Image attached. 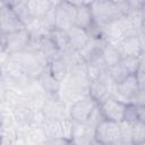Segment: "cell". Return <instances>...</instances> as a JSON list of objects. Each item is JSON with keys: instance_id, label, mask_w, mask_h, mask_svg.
<instances>
[{"instance_id": "1", "label": "cell", "mask_w": 145, "mask_h": 145, "mask_svg": "<svg viewBox=\"0 0 145 145\" xmlns=\"http://www.w3.org/2000/svg\"><path fill=\"white\" fill-rule=\"evenodd\" d=\"M91 9L95 23L102 28L112 20L121 16H127L123 15L119 6L112 2L111 0H94L91 5Z\"/></svg>"}, {"instance_id": "2", "label": "cell", "mask_w": 145, "mask_h": 145, "mask_svg": "<svg viewBox=\"0 0 145 145\" xmlns=\"http://www.w3.org/2000/svg\"><path fill=\"white\" fill-rule=\"evenodd\" d=\"M143 31H137L135 28H129L123 36L116 43L121 58L128 56L139 57L144 53L143 45Z\"/></svg>"}, {"instance_id": "3", "label": "cell", "mask_w": 145, "mask_h": 145, "mask_svg": "<svg viewBox=\"0 0 145 145\" xmlns=\"http://www.w3.org/2000/svg\"><path fill=\"white\" fill-rule=\"evenodd\" d=\"M94 143L102 145H121L120 125L111 120H102L94 129Z\"/></svg>"}, {"instance_id": "4", "label": "cell", "mask_w": 145, "mask_h": 145, "mask_svg": "<svg viewBox=\"0 0 145 145\" xmlns=\"http://www.w3.org/2000/svg\"><path fill=\"white\" fill-rule=\"evenodd\" d=\"M31 42H32V34L26 27H24L22 29L5 35L3 51L7 56L19 53L26 50L29 46Z\"/></svg>"}, {"instance_id": "5", "label": "cell", "mask_w": 145, "mask_h": 145, "mask_svg": "<svg viewBox=\"0 0 145 145\" xmlns=\"http://www.w3.org/2000/svg\"><path fill=\"white\" fill-rule=\"evenodd\" d=\"M77 7L63 0L54 8V28L68 31L75 25Z\"/></svg>"}, {"instance_id": "6", "label": "cell", "mask_w": 145, "mask_h": 145, "mask_svg": "<svg viewBox=\"0 0 145 145\" xmlns=\"http://www.w3.org/2000/svg\"><path fill=\"white\" fill-rule=\"evenodd\" d=\"M96 104L97 102L89 94H85L70 105L69 118L76 122H86Z\"/></svg>"}, {"instance_id": "7", "label": "cell", "mask_w": 145, "mask_h": 145, "mask_svg": "<svg viewBox=\"0 0 145 145\" xmlns=\"http://www.w3.org/2000/svg\"><path fill=\"white\" fill-rule=\"evenodd\" d=\"M126 104H127V102L122 101L121 99H119L117 96H110L106 100H104L103 102L99 103L104 119L116 121V122L122 121Z\"/></svg>"}, {"instance_id": "8", "label": "cell", "mask_w": 145, "mask_h": 145, "mask_svg": "<svg viewBox=\"0 0 145 145\" xmlns=\"http://www.w3.org/2000/svg\"><path fill=\"white\" fill-rule=\"evenodd\" d=\"M26 27L18 18L16 12L10 6L2 5L0 7V33L6 35L11 32Z\"/></svg>"}, {"instance_id": "9", "label": "cell", "mask_w": 145, "mask_h": 145, "mask_svg": "<svg viewBox=\"0 0 145 145\" xmlns=\"http://www.w3.org/2000/svg\"><path fill=\"white\" fill-rule=\"evenodd\" d=\"M142 88L138 84V80L135 76V74H129L126 78H123L121 82L116 84V96L119 99L128 100V102L133 99V96L138 92V89Z\"/></svg>"}, {"instance_id": "10", "label": "cell", "mask_w": 145, "mask_h": 145, "mask_svg": "<svg viewBox=\"0 0 145 145\" xmlns=\"http://www.w3.org/2000/svg\"><path fill=\"white\" fill-rule=\"evenodd\" d=\"M71 143L76 144H91L94 143V128L85 122L72 121Z\"/></svg>"}, {"instance_id": "11", "label": "cell", "mask_w": 145, "mask_h": 145, "mask_svg": "<svg viewBox=\"0 0 145 145\" xmlns=\"http://www.w3.org/2000/svg\"><path fill=\"white\" fill-rule=\"evenodd\" d=\"M66 32H67V35H68V39H69L70 46L76 52H79L88 43V41L91 39L88 33L85 29H83V28H80L76 25H74L71 28H69Z\"/></svg>"}, {"instance_id": "12", "label": "cell", "mask_w": 145, "mask_h": 145, "mask_svg": "<svg viewBox=\"0 0 145 145\" xmlns=\"http://www.w3.org/2000/svg\"><path fill=\"white\" fill-rule=\"evenodd\" d=\"M94 24H95V20H94V17H93L91 6H88V5L78 6L77 7V12H76L75 25L87 32Z\"/></svg>"}, {"instance_id": "13", "label": "cell", "mask_w": 145, "mask_h": 145, "mask_svg": "<svg viewBox=\"0 0 145 145\" xmlns=\"http://www.w3.org/2000/svg\"><path fill=\"white\" fill-rule=\"evenodd\" d=\"M123 121L129 125H135L139 121H145V109L144 105H137L131 102H127L125 112H123Z\"/></svg>"}, {"instance_id": "14", "label": "cell", "mask_w": 145, "mask_h": 145, "mask_svg": "<svg viewBox=\"0 0 145 145\" xmlns=\"http://www.w3.org/2000/svg\"><path fill=\"white\" fill-rule=\"evenodd\" d=\"M48 68L51 72V75L59 83L63 82V79L67 77L68 71H69L68 65H67V62H66V60L62 56H59V57L50 60L49 63H48Z\"/></svg>"}, {"instance_id": "15", "label": "cell", "mask_w": 145, "mask_h": 145, "mask_svg": "<svg viewBox=\"0 0 145 145\" xmlns=\"http://www.w3.org/2000/svg\"><path fill=\"white\" fill-rule=\"evenodd\" d=\"M49 35H50L52 42L54 43V45L57 46V49L59 50L60 54H65V53H68L70 51H74L70 46L69 39H68L66 31L53 28L49 32Z\"/></svg>"}, {"instance_id": "16", "label": "cell", "mask_w": 145, "mask_h": 145, "mask_svg": "<svg viewBox=\"0 0 145 145\" xmlns=\"http://www.w3.org/2000/svg\"><path fill=\"white\" fill-rule=\"evenodd\" d=\"M102 60L106 68L116 65L117 62H119L121 60V54H120L119 50L117 49L116 44L106 41V43L104 44L103 50H102Z\"/></svg>"}, {"instance_id": "17", "label": "cell", "mask_w": 145, "mask_h": 145, "mask_svg": "<svg viewBox=\"0 0 145 145\" xmlns=\"http://www.w3.org/2000/svg\"><path fill=\"white\" fill-rule=\"evenodd\" d=\"M51 8L49 0H29L28 2V9L34 19H41Z\"/></svg>"}, {"instance_id": "18", "label": "cell", "mask_w": 145, "mask_h": 145, "mask_svg": "<svg viewBox=\"0 0 145 145\" xmlns=\"http://www.w3.org/2000/svg\"><path fill=\"white\" fill-rule=\"evenodd\" d=\"M106 72H108L109 77L112 79V82L114 84H118L119 82H121L123 78H126L129 75V72L127 71V69L122 65L121 60L119 62H117L116 65L108 67L106 68Z\"/></svg>"}, {"instance_id": "19", "label": "cell", "mask_w": 145, "mask_h": 145, "mask_svg": "<svg viewBox=\"0 0 145 145\" xmlns=\"http://www.w3.org/2000/svg\"><path fill=\"white\" fill-rule=\"evenodd\" d=\"M145 143V121H139L131 126V145H143Z\"/></svg>"}, {"instance_id": "20", "label": "cell", "mask_w": 145, "mask_h": 145, "mask_svg": "<svg viewBox=\"0 0 145 145\" xmlns=\"http://www.w3.org/2000/svg\"><path fill=\"white\" fill-rule=\"evenodd\" d=\"M121 62H122V65L125 66V68L127 69V71L129 74H135L137 71V69L139 68V66L144 62L143 61V54L139 56V57H135V56L122 57Z\"/></svg>"}, {"instance_id": "21", "label": "cell", "mask_w": 145, "mask_h": 145, "mask_svg": "<svg viewBox=\"0 0 145 145\" xmlns=\"http://www.w3.org/2000/svg\"><path fill=\"white\" fill-rule=\"evenodd\" d=\"M120 135H121V145H131V125L126 121H120Z\"/></svg>"}, {"instance_id": "22", "label": "cell", "mask_w": 145, "mask_h": 145, "mask_svg": "<svg viewBox=\"0 0 145 145\" xmlns=\"http://www.w3.org/2000/svg\"><path fill=\"white\" fill-rule=\"evenodd\" d=\"M144 2H145V0H126V3L128 5V7L131 11L143 10L144 9Z\"/></svg>"}, {"instance_id": "23", "label": "cell", "mask_w": 145, "mask_h": 145, "mask_svg": "<svg viewBox=\"0 0 145 145\" xmlns=\"http://www.w3.org/2000/svg\"><path fill=\"white\" fill-rule=\"evenodd\" d=\"M3 125H5V116H3V113L1 112V109H0V131L3 128Z\"/></svg>"}, {"instance_id": "24", "label": "cell", "mask_w": 145, "mask_h": 145, "mask_svg": "<svg viewBox=\"0 0 145 145\" xmlns=\"http://www.w3.org/2000/svg\"><path fill=\"white\" fill-rule=\"evenodd\" d=\"M62 1H63V0H49L50 5H51L52 7H54V8H56V7L58 6V5H60V3L62 2Z\"/></svg>"}, {"instance_id": "25", "label": "cell", "mask_w": 145, "mask_h": 145, "mask_svg": "<svg viewBox=\"0 0 145 145\" xmlns=\"http://www.w3.org/2000/svg\"><path fill=\"white\" fill-rule=\"evenodd\" d=\"M2 5H7V6H10L15 0H0Z\"/></svg>"}, {"instance_id": "26", "label": "cell", "mask_w": 145, "mask_h": 145, "mask_svg": "<svg viewBox=\"0 0 145 145\" xmlns=\"http://www.w3.org/2000/svg\"><path fill=\"white\" fill-rule=\"evenodd\" d=\"M112 2H114L116 5H119V3H123V2H126V0H111Z\"/></svg>"}, {"instance_id": "27", "label": "cell", "mask_w": 145, "mask_h": 145, "mask_svg": "<svg viewBox=\"0 0 145 145\" xmlns=\"http://www.w3.org/2000/svg\"><path fill=\"white\" fill-rule=\"evenodd\" d=\"M1 76H2V67L0 66V78H1Z\"/></svg>"}, {"instance_id": "28", "label": "cell", "mask_w": 145, "mask_h": 145, "mask_svg": "<svg viewBox=\"0 0 145 145\" xmlns=\"http://www.w3.org/2000/svg\"><path fill=\"white\" fill-rule=\"evenodd\" d=\"M1 139H2V134H1V131H0V144H1Z\"/></svg>"}]
</instances>
